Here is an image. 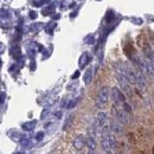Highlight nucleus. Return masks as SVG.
<instances>
[{"instance_id": "1", "label": "nucleus", "mask_w": 154, "mask_h": 154, "mask_svg": "<svg viewBox=\"0 0 154 154\" xmlns=\"http://www.w3.org/2000/svg\"><path fill=\"white\" fill-rule=\"evenodd\" d=\"M109 100V89L107 87H102L98 93H97V96H96V104L97 107H103Z\"/></svg>"}, {"instance_id": "2", "label": "nucleus", "mask_w": 154, "mask_h": 154, "mask_svg": "<svg viewBox=\"0 0 154 154\" xmlns=\"http://www.w3.org/2000/svg\"><path fill=\"white\" fill-rule=\"evenodd\" d=\"M110 98L115 102L116 104H123L126 102V96L123 94V91L121 89H119L117 87H114L110 89Z\"/></svg>"}, {"instance_id": "3", "label": "nucleus", "mask_w": 154, "mask_h": 154, "mask_svg": "<svg viewBox=\"0 0 154 154\" xmlns=\"http://www.w3.org/2000/svg\"><path fill=\"white\" fill-rule=\"evenodd\" d=\"M116 78H117V82L120 84V89L123 93H126V95H131L132 94V89H131V85H129L131 83L127 81V78L119 75V74H116Z\"/></svg>"}, {"instance_id": "4", "label": "nucleus", "mask_w": 154, "mask_h": 154, "mask_svg": "<svg viewBox=\"0 0 154 154\" xmlns=\"http://www.w3.org/2000/svg\"><path fill=\"white\" fill-rule=\"evenodd\" d=\"M113 113L115 114V116L117 117V120H119V122H121V123H128L129 122V116H128V113H126L122 108H116L114 107L113 108Z\"/></svg>"}, {"instance_id": "5", "label": "nucleus", "mask_w": 154, "mask_h": 154, "mask_svg": "<svg viewBox=\"0 0 154 154\" xmlns=\"http://www.w3.org/2000/svg\"><path fill=\"white\" fill-rule=\"evenodd\" d=\"M135 84L140 88V89H145L146 85H147V82H146V78H145V75L142 74V71L140 69L135 70Z\"/></svg>"}, {"instance_id": "6", "label": "nucleus", "mask_w": 154, "mask_h": 154, "mask_svg": "<svg viewBox=\"0 0 154 154\" xmlns=\"http://www.w3.org/2000/svg\"><path fill=\"white\" fill-rule=\"evenodd\" d=\"M107 114L104 112H98L95 119V127L97 129H101L102 127H104L107 125Z\"/></svg>"}, {"instance_id": "7", "label": "nucleus", "mask_w": 154, "mask_h": 154, "mask_svg": "<svg viewBox=\"0 0 154 154\" xmlns=\"http://www.w3.org/2000/svg\"><path fill=\"white\" fill-rule=\"evenodd\" d=\"M85 136H83V135H77L76 137L74 139V142H72V145H74V148L76 149L77 152H81L82 149H84V147H85Z\"/></svg>"}, {"instance_id": "8", "label": "nucleus", "mask_w": 154, "mask_h": 154, "mask_svg": "<svg viewBox=\"0 0 154 154\" xmlns=\"http://www.w3.org/2000/svg\"><path fill=\"white\" fill-rule=\"evenodd\" d=\"M101 146H102V148H103L104 152L114 151V148H113V146H112V143H110V141H109L108 137H102V140H101Z\"/></svg>"}, {"instance_id": "9", "label": "nucleus", "mask_w": 154, "mask_h": 154, "mask_svg": "<svg viewBox=\"0 0 154 154\" xmlns=\"http://www.w3.org/2000/svg\"><path fill=\"white\" fill-rule=\"evenodd\" d=\"M85 147L89 151H95L96 149V141H95V139L91 137V136H87V139H85Z\"/></svg>"}, {"instance_id": "10", "label": "nucleus", "mask_w": 154, "mask_h": 154, "mask_svg": "<svg viewBox=\"0 0 154 154\" xmlns=\"http://www.w3.org/2000/svg\"><path fill=\"white\" fill-rule=\"evenodd\" d=\"M109 127H110V131H112L114 134L122 133V127H121V125H120L119 121H117V122H112V123L109 125Z\"/></svg>"}, {"instance_id": "11", "label": "nucleus", "mask_w": 154, "mask_h": 154, "mask_svg": "<svg viewBox=\"0 0 154 154\" xmlns=\"http://www.w3.org/2000/svg\"><path fill=\"white\" fill-rule=\"evenodd\" d=\"M91 77H93V70H91V69H88L87 72H85V75H84V82H85L87 84H89Z\"/></svg>"}, {"instance_id": "12", "label": "nucleus", "mask_w": 154, "mask_h": 154, "mask_svg": "<svg viewBox=\"0 0 154 154\" xmlns=\"http://www.w3.org/2000/svg\"><path fill=\"white\" fill-rule=\"evenodd\" d=\"M122 109H123L126 113H132V107H131L127 102H125V103L122 104Z\"/></svg>"}, {"instance_id": "13", "label": "nucleus", "mask_w": 154, "mask_h": 154, "mask_svg": "<svg viewBox=\"0 0 154 154\" xmlns=\"http://www.w3.org/2000/svg\"><path fill=\"white\" fill-rule=\"evenodd\" d=\"M87 154H97V153L95 152V151H89V152H88Z\"/></svg>"}, {"instance_id": "14", "label": "nucleus", "mask_w": 154, "mask_h": 154, "mask_svg": "<svg viewBox=\"0 0 154 154\" xmlns=\"http://www.w3.org/2000/svg\"><path fill=\"white\" fill-rule=\"evenodd\" d=\"M153 63H154V62H153Z\"/></svg>"}]
</instances>
